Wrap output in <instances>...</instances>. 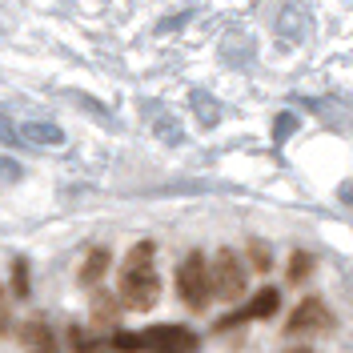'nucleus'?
Segmentation results:
<instances>
[{"label": "nucleus", "mask_w": 353, "mask_h": 353, "mask_svg": "<svg viewBox=\"0 0 353 353\" xmlns=\"http://www.w3.org/2000/svg\"><path fill=\"white\" fill-rule=\"evenodd\" d=\"M297 125H301V117H297V112H277V125H273V141H277V145H285L289 132H297Z\"/></svg>", "instance_id": "nucleus-13"}, {"label": "nucleus", "mask_w": 353, "mask_h": 353, "mask_svg": "<svg viewBox=\"0 0 353 353\" xmlns=\"http://www.w3.org/2000/svg\"><path fill=\"white\" fill-rule=\"evenodd\" d=\"M285 353H313L309 345H293V350H285Z\"/></svg>", "instance_id": "nucleus-22"}, {"label": "nucleus", "mask_w": 353, "mask_h": 353, "mask_svg": "<svg viewBox=\"0 0 353 353\" xmlns=\"http://www.w3.org/2000/svg\"><path fill=\"white\" fill-rule=\"evenodd\" d=\"M193 109L201 112V129H217V121H221V105L205 92V88H197L193 92Z\"/></svg>", "instance_id": "nucleus-10"}, {"label": "nucleus", "mask_w": 353, "mask_h": 353, "mask_svg": "<svg viewBox=\"0 0 353 353\" xmlns=\"http://www.w3.org/2000/svg\"><path fill=\"white\" fill-rule=\"evenodd\" d=\"M68 345H72V353H92L97 350V341H92L88 333H81V330H68Z\"/></svg>", "instance_id": "nucleus-15"}, {"label": "nucleus", "mask_w": 353, "mask_h": 353, "mask_svg": "<svg viewBox=\"0 0 353 353\" xmlns=\"http://www.w3.org/2000/svg\"><path fill=\"white\" fill-rule=\"evenodd\" d=\"M209 281H213V293L225 297V301H237L249 285V273H245L241 257L233 249H221L217 257L209 261Z\"/></svg>", "instance_id": "nucleus-4"}, {"label": "nucleus", "mask_w": 353, "mask_h": 353, "mask_svg": "<svg viewBox=\"0 0 353 353\" xmlns=\"http://www.w3.org/2000/svg\"><path fill=\"white\" fill-rule=\"evenodd\" d=\"M277 305H281V293H277V289H261V293H257L245 309L229 313V317H221L217 330H233V325H245V321H265V317H273V313H277Z\"/></svg>", "instance_id": "nucleus-6"}, {"label": "nucleus", "mask_w": 353, "mask_h": 353, "mask_svg": "<svg viewBox=\"0 0 353 353\" xmlns=\"http://www.w3.org/2000/svg\"><path fill=\"white\" fill-rule=\"evenodd\" d=\"M21 141L24 145H61L65 132H61V125H48V121H28L21 129Z\"/></svg>", "instance_id": "nucleus-8"}, {"label": "nucleus", "mask_w": 353, "mask_h": 353, "mask_svg": "<svg viewBox=\"0 0 353 353\" xmlns=\"http://www.w3.org/2000/svg\"><path fill=\"white\" fill-rule=\"evenodd\" d=\"M24 169L12 161V157H0V181H21Z\"/></svg>", "instance_id": "nucleus-18"}, {"label": "nucleus", "mask_w": 353, "mask_h": 353, "mask_svg": "<svg viewBox=\"0 0 353 353\" xmlns=\"http://www.w3.org/2000/svg\"><path fill=\"white\" fill-rule=\"evenodd\" d=\"M8 325V309H4V289H0V330Z\"/></svg>", "instance_id": "nucleus-21"}, {"label": "nucleus", "mask_w": 353, "mask_h": 353, "mask_svg": "<svg viewBox=\"0 0 353 353\" xmlns=\"http://www.w3.org/2000/svg\"><path fill=\"white\" fill-rule=\"evenodd\" d=\"M112 350L121 353H197V333L185 325H153V330L129 333L121 330L112 337Z\"/></svg>", "instance_id": "nucleus-2"}, {"label": "nucleus", "mask_w": 353, "mask_h": 353, "mask_svg": "<svg viewBox=\"0 0 353 353\" xmlns=\"http://www.w3.org/2000/svg\"><path fill=\"white\" fill-rule=\"evenodd\" d=\"M117 297L121 305L132 313H149L161 297V277H157V245L137 241L129 257L121 261V277H117Z\"/></svg>", "instance_id": "nucleus-1"}, {"label": "nucleus", "mask_w": 353, "mask_h": 353, "mask_svg": "<svg viewBox=\"0 0 353 353\" xmlns=\"http://www.w3.org/2000/svg\"><path fill=\"white\" fill-rule=\"evenodd\" d=\"M330 325H333V317H330V309H325V301L321 297H305L301 305L293 309V317L285 321V337L321 333V330H330Z\"/></svg>", "instance_id": "nucleus-5"}, {"label": "nucleus", "mask_w": 353, "mask_h": 353, "mask_svg": "<svg viewBox=\"0 0 353 353\" xmlns=\"http://www.w3.org/2000/svg\"><path fill=\"white\" fill-rule=\"evenodd\" d=\"M24 345H32L37 353H57V341H52V333H48V325H28L24 330Z\"/></svg>", "instance_id": "nucleus-11"}, {"label": "nucleus", "mask_w": 353, "mask_h": 353, "mask_svg": "<svg viewBox=\"0 0 353 353\" xmlns=\"http://www.w3.org/2000/svg\"><path fill=\"white\" fill-rule=\"evenodd\" d=\"M157 132H161V137H165L169 145H176V141H181V129L173 125V117H169V112H165V117L157 121Z\"/></svg>", "instance_id": "nucleus-17"}, {"label": "nucleus", "mask_w": 353, "mask_h": 353, "mask_svg": "<svg viewBox=\"0 0 353 353\" xmlns=\"http://www.w3.org/2000/svg\"><path fill=\"white\" fill-rule=\"evenodd\" d=\"M109 261H112V253L105 249V245H97V249H88V257H85V265H81V273H77V281L85 289H92L101 277H105V269H109Z\"/></svg>", "instance_id": "nucleus-7"}, {"label": "nucleus", "mask_w": 353, "mask_h": 353, "mask_svg": "<svg viewBox=\"0 0 353 353\" xmlns=\"http://www.w3.org/2000/svg\"><path fill=\"white\" fill-rule=\"evenodd\" d=\"M92 313H97V325H101V321L109 325L112 317H117V313H112V301H109V297H97V305H92Z\"/></svg>", "instance_id": "nucleus-19"}, {"label": "nucleus", "mask_w": 353, "mask_h": 353, "mask_svg": "<svg viewBox=\"0 0 353 353\" xmlns=\"http://www.w3.org/2000/svg\"><path fill=\"white\" fill-rule=\"evenodd\" d=\"M249 261H253V265H257V269L265 273V269L273 265V253H269V245H265V241H253V245H249Z\"/></svg>", "instance_id": "nucleus-14"}, {"label": "nucleus", "mask_w": 353, "mask_h": 353, "mask_svg": "<svg viewBox=\"0 0 353 353\" xmlns=\"http://www.w3.org/2000/svg\"><path fill=\"white\" fill-rule=\"evenodd\" d=\"M309 273H313V253L309 249H293V257H289V281H305Z\"/></svg>", "instance_id": "nucleus-12"}, {"label": "nucleus", "mask_w": 353, "mask_h": 353, "mask_svg": "<svg viewBox=\"0 0 353 353\" xmlns=\"http://www.w3.org/2000/svg\"><path fill=\"white\" fill-rule=\"evenodd\" d=\"M176 293L189 309H205L213 297V281H209V261L201 253H189L176 265Z\"/></svg>", "instance_id": "nucleus-3"}, {"label": "nucleus", "mask_w": 353, "mask_h": 353, "mask_svg": "<svg viewBox=\"0 0 353 353\" xmlns=\"http://www.w3.org/2000/svg\"><path fill=\"white\" fill-rule=\"evenodd\" d=\"M0 141H8V145H17V141H21V132L12 129V121H8V117H0Z\"/></svg>", "instance_id": "nucleus-20"}, {"label": "nucleus", "mask_w": 353, "mask_h": 353, "mask_svg": "<svg viewBox=\"0 0 353 353\" xmlns=\"http://www.w3.org/2000/svg\"><path fill=\"white\" fill-rule=\"evenodd\" d=\"M12 289H17L21 297H28V265H24V261L12 265Z\"/></svg>", "instance_id": "nucleus-16"}, {"label": "nucleus", "mask_w": 353, "mask_h": 353, "mask_svg": "<svg viewBox=\"0 0 353 353\" xmlns=\"http://www.w3.org/2000/svg\"><path fill=\"white\" fill-rule=\"evenodd\" d=\"M305 24H309V17L301 12V8H285V12H281V21H277V37H281L285 44L289 41H293V44L305 41V32H309Z\"/></svg>", "instance_id": "nucleus-9"}]
</instances>
